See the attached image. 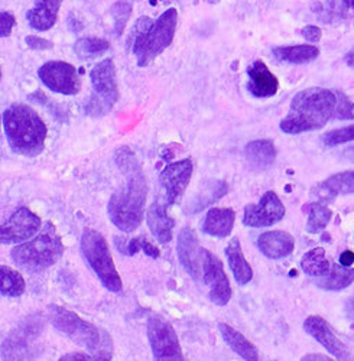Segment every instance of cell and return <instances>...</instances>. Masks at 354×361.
I'll use <instances>...</instances> for the list:
<instances>
[{
  "mask_svg": "<svg viewBox=\"0 0 354 361\" xmlns=\"http://www.w3.org/2000/svg\"><path fill=\"white\" fill-rule=\"evenodd\" d=\"M202 279L209 286V298L213 304L224 307L231 298V288L221 260L207 249H202Z\"/></svg>",
  "mask_w": 354,
  "mask_h": 361,
  "instance_id": "cell-11",
  "label": "cell"
},
{
  "mask_svg": "<svg viewBox=\"0 0 354 361\" xmlns=\"http://www.w3.org/2000/svg\"><path fill=\"white\" fill-rule=\"evenodd\" d=\"M38 77L51 92L74 96L80 92L81 81L77 68L64 61H49L38 70Z\"/></svg>",
  "mask_w": 354,
  "mask_h": 361,
  "instance_id": "cell-10",
  "label": "cell"
},
{
  "mask_svg": "<svg viewBox=\"0 0 354 361\" xmlns=\"http://www.w3.org/2000/svg\"><path fill=\"white\" fill-rule=\"evenodd\" d=\"M142 250L145 252L146 256H149L152 259H158L161 255L159 249L157 246H154L151 242H147V240L143 237H142Z\"/></svg>",
  "mask_w": 354,
  "mask_h": 361,
  "instance_id": "cell-42",
  "label": "cell"
},
{
  "mask_svg": "<svg viewBox=\"0 0 354 361\" xmlns=\"http://www.w3.org/2000/svg\"><path fill=\"white\" fill-rule=\"evenodd\" d=\"M257 249L264 257L278 260L288 257L293 252L295 242L293 237L286 231H267L257 238Z\"/></svg>",
  "mask_w": 354,
  "mask_h": 361,
  "instance_id": "cell-19",
  "label": "cell"
},
{
  "mask_svg": "<svg viewBox=\"0 0 354 361\" xmlns=\"http://www.w3.org/2000/svg\"><path fill=\"white\" fill-rule=\"evenodd\" d=\"M110 12H111V16L114 20V34L117 37H121L125 31L129 18H130L132 5L129 2H126V0H122V2L114 4L111 6Z\"/></svg>",
  "mask_w": 354,
  "mask_h": 361,
  "instance_id": "cell-33",
  "label": "cell"
},
{
  "mask_svg": "<svg viewBox=\"0 0 354 361\" xmlns=\"http://www.w3.org/2000/svg\"><path fill=\"white\" fill-rule=\"evenodd\" d=\"M41 228V219L26 207L18 208L8 223L0 230V242L4 245H16L28 242Z\"/></svg>",
  "mask_w": 354,
  "mask_h": 361,
  "instance_id": "cell-13",
  "label": "cell"
},
{
  "mask_svg": "<svg viewBox=\"0 0 354 361\" xmlns=\"http://www.w3.org/2000/svg\"><path fill=\"white\" fill-rule=\"evenodd\" d=\"M202 249L198 247V238L195 231L191 227H184L180 231L178 243H176V255L181 262L185 272L195 281L201 279L202 270V255H200Z\"/></svg>",
  "mask_w": 354,
  "mask_h": 361,
  "instance_id": "cell-16",
  "label": "cell"
},
{
  "mask_svg": "<svg viewBox=\"0 0 354 361\" xmlns=\"http://www.w3.org/2000/svg\"><path fill=\"white\" fill-rule=\"evenodd\" d=\"M344 157L348 159V161H351V162H354V146H350L348 149H346V152H344Z\"/></svg>",
  "mask_w": 354,
  "mask_h": 361,
  "instance_id": "cell-48",
  "label": "cell"
},
{
  "mask_svg": "<svg viewBox=\"0 0 354 361\" xmlns=\"http://www.w3.org/2000/svg\"><path fill=\"white\" fill-rule=\"evenodd\" d=\"M307 212H308L307 231L311 234L321 233L329 226V223L333 217L331 209L321 202H312V204L307 205Z\"/></svg>",
  "mask_w": 354,
  "mask_h": 361,
  "instance_id": "cell-31",
  "label": "cell"
},
{
  "mask_svg": "<svg viewBox=\"0 0 354 361\" xmlns=\"http://www.w3.org/2000/svg\"><path fill=\"white\" fill-rule=\"evenodd\" d=\"M176 23H178V12H176L175 8H169L139 38V41L132 48L139 67H147L154 63L172 44L176 32Z\"/></svg>",
  "mask_w": 354,
  "mask_h": 361,
  "instance_id": "cell-7",
  "label": "cell"
},
{
  "mask_svg": "<svg viewBox=\"0 0 354 361\" xmlns=\"http://www.w3.org/2000/svg\"><path fill=\"white\" fill-rule=\"evenodd\" d=\"M337 96V109H336V118L340 120H354V103L350 102V99L341 93L336 92Z\"/></svg>",
  "mask_w": 354,
  "mask_h": 361,
  "instance_id": "cell-37",
  "label": "cell"
},
{
  "mask_svg": "<svg viewBox=\"0 0 354 361\" xmlns=\"http://www.w3.org/2000/svg\"><path fill=\"white\" fill-rule=\"evenodd\" d=\"M61 4L63 0H37L34 8L26 13L29 25L39 32L49 31L56 22Z\"/></svg>",
  "mask_w": 354,
  "mask_h": 361,
  "instance_id": "cell-20",
  "label": "cell"
},
{
  "mask_svg": "<svg viewBox=\"0 0 354 361\" xmlns=\"http://www.w3.org/2000/svg\"><path fill=\"white\" fill-rule=\"evenodd\" d=\"M276 59L289 64H307L318 58L319 49L314 45H289L276 47L272 49Z\"/></svg>",
  "mask_w": 354,
  "mask_h": 361,
  "instance_id": "cell-26",
  "label": "cell"
},
{
  "mask_svg": "<svg viewBox=\"0 0 354 361\" xmlns=\"http://www.w3.org/2000/svg\"><path fill=\"white\" fill-rule=\"evenodd\" d=\"M353 140H354V125L327 132L322 136V142L326 146H337V145H343Z\"/></svg>",
  "mask_w": 354,
  "mask_h": 361,
  "instance_id": "cell-34",
  "label": "cell"
},
{
  "mask_svg": "<svg viewBox=\"0 0 354 361\" xmlns=\"http://www.w3.org/2000/svg\"><path fill=\"white\" fill-rule=\"evenodd\" d=\"M219 329L221 333L223 340L226 344L236 353L239 354L246 361H257L259 360V351L257 348L242 334L238 329L231 328L230 325L220 322Z\"/></svg>",
  "mask_w": 354,
  "mask_h": 361,
  "instance_id": "cell-24",
  "label": "cell"
},
{
  "mask_svg": "<svg viewBox=\"0 0 354 361\" xmlns=\"http://www.w3.org/2000/svg\"><path fill=\"white\" fill-rule=\"evenodd\" d=\"M304 329L337 360H351V354L347 347L334 334L330 324L324 318L318 315L308 317L304 322Z\"/></svg>",
  "mask_w": 354,
  "mask_h": 361,
  "instance_id": "cell-15",
  "label": "cell"
},
{
  "mask_svg": "<svg viewBox=\"0 0 354 361\" xmlns=\"http://www.w3.org/2000/svg\"><path fill=\"white\" fill-rule=\"evenodd\" d=\"M248 90L249 93L259 99L272 97L278 93L279 81L276 75L267 67L263 61L257 59L248 68Z\"/></svg>",
  "mask_w": 354,
  "mask_h": 361,
  "instance_id": "cell-17",
  "label": "cell"
},
{
  "mask_svg": "<svg viewBox=\"0 0 354 361\" xmlns=\"http://www.w3.org/2000/svg\"><path fill=\"white\" fill-rule=\"evenodd\" d=\"M227 184L221 183V180H216V183L210 184L207 188H205L198 197L193 200V202L188 205V213H198L205 207H209L212 202L220 200L223 195L227 194Z\"/></svg>",
  "mask_w": 354,
  "mask_h": 361,
  "instance_id": "cell-30",
  "label": "cell"
},
{
  "mask_svg": "<svg viewBox=\"0 0 354 361\" xmlns=\"http://www.w3.org/2000/svg\"><path fill=\"white\" fill-rule=\"evenodd\" d=\"M25 279L18 270L5 264L0 267V293L2 296L19 298L25 293Z\"/></svg>",
  "mask_w": 354,
  "mask_h": 361,
  "instance_id": "cell-28",
  "label": "cell"
},
{
  "mask_svg": "<svg viewBox=\"0 0 354 361\" xmlns=\"http://www.w3.org/2000/svg\"><path fill=\"white\" fill-rule=\"evenodd\" d=\"M248 164L255 171H264L274 165L276 159V147L272 140L257 139L252 140L245 147Z\"/></svg>",
  "mask_w": 354,
  "mask_h": 361,
  "instance_id": "cell-21",
  "label": "cell"
},
{
  "mask_svg": "<svg viewBox=\"0 0 354 361\" xmlns=\"http://www.w3.org/2000/svg\"><path fill=\"white\" fill-rule=\"evenodd\" d=\"M285 217V207L281 198L274 192H264L257 204L245 207L243 224L253 228L271 227Z\"/></svg>",
  "mask_w": 354,
  "mask_h": 361,
  "instance_id": "cell-12",
  "label": "cell"
},
{
  "mask_svg": "<svg viewBox=\"0 0 354 361\" xmlns=\"http://www.w3.org/2000/svg\"><path fill=\"white\" fill-rule=\"evenodd\" d=\"M301 360L303 361H308V360H322V361H326V360H331V358L327 357V355H322V354H310V355L303 357Z\"/></svg>",
  "mask_w": 354,
  "mask_h": 361,
  "instance_id": "cell-46",
  "label": "cell"
},
{
  "mask_svg": "<svg viewBox=\"0 0 354 361\" xmlns=\"http://www.w3.org/2000/svg\"><path fill=\"white\" fill-rule=\"evenodd\" d=\"M48 318L52 326L60 331L73 343L92 351L97 360H111V353L106 348L104 340L102 338L100 331L90 322L80 318L75 312L66 310L64 307L51 305L48 307Z\"/></svg>",
  "mask_w": 354,
  "mask_h": 361,
  "instance_id": "cell-5",
  "label": "cell"
},
{
  "mask_svg": "<svg viewBox=\"0 0 354 361\" xmlns=\"http://www.w3.org/2000/svg\"><path fill=\"white\" fill-rule=\"evenodd\" d=\"M15 25H16L15 16L11 12H2V15H0V37L8 38Z\"/></svg>",
  "mask_w": 354,
  "mask_h": 361,
  "instance_id": "cell-38",
  "label": "cell"
},
{
  "mask_svg": "<svg viewBox=\"0 0 354 361\" xmlns=\"http://www.w3.org/2000/svg\"><path fill=\"white\" fill-rule=\"evenodd\" d=\"M169 205L162 202L161 200H157L149 208H147L146 213V223L155 238L159 243L166 245L172 240L173 235V227H175V220L168 214V208Z\"/></svg>",
  "mask_w": 354,
  "mask_h": 361,
  "instance_id": "cell-18",
  "label": "cell"
},
{
  "mask_svg": "<svg viewBox=\"0 0 354 361\" xmlns=\"http://www.w3.org/2000/svg\"><path fill=\"white\" fill-rule=\"evenodd\" d=\"M61 361H88V360H97L96 355H90V354H84V353H71V354H66L60 358Z\"/></svg>",
  "mask_w": 354,
  "mask_h": 361,
  "instance_id": "cell-43",
  "label": "cell"
},
{
  "mask_svg": "<svg viewBox=\"0 0 354 361\" xmlns=\"http://www.w3.org/2000/svg\"><path fill=\"white\" fill-rule=\"evenodd\" d=\"M354 282V267L331 263L330 272L326 276L317 278L315 285L324 290H341Z\"/></svg>",
  "mask_w": 354,
  "mask_h": 361,
  "instance_id": "cell-25",
  "label": "cell"
},
{
  "mask_svg": "<svg viewBox=\"0 0 354 361\" xmlns=\"http://www.w3.org/2000/svg\"><path fill=\"white\" fill-rule=\"evenodd\" d=\"M152 25H154V20H152L151 18H147V16L139 18V19L135 22V25L132 26V29H130V34H129V38H128V42H126L128 48L132 49V48L135 47V44L139 41V38H140Z\"/></svg>",
  "mask_w": 354,
  "mask_h": 361,
  "instance_id": "cell-36",
  "label": "cell"
},
{
  "mask_svg": "<svg viewBox=\"0 0 354 361\" xmlns=\"http://www.w3.org/2000/svg\"><path fill=\"white\" fill-rule=\"evenodd\" d=\"M205 2H207V4H213V5H216V4H219V2H220V0H205Z\"/></svg>",
  "mask_w": 354,
  "mask_h": 361,
  "instance_id": "cell-49",
  "label": "cell"
},
{
  "mask_svg": "<svg viewBox=\"0 0 354 361\" xmlns=\"http://www.w3.org/2000/svg\"><path fill=\"white\" fill-rule=\"evenodd\" d=\"M154 4H157V2H155V0H154V2H152V5H154Z\"/></svg>",
  "mask_w": 354,
  "mask_h": 361,
  "instance_id": "cell-50",
  "label": "cell"
},
{
  "mask_svg": "<svg viewBox=\"0 0 354 361\" xmlns=\"http://www.w3.org/2000/svg\"><path fill=\"white\" fill-rule=\"evenodd\" d=\"M116 161H117V166H119L123 172H126L129 175L140 171V166L138 164L136 157L129 149H117Z\"/></svg>",
  "mask_w": 354,
  "mask_h": 361,
  "instance_id": "cell-35",
  "label": "cell"
},
{
  "mask_svg": "<svg viewBox=\"0 0 354 361\" xmlns=\"http://www.w3.org/2000/svg\"><path fill=\"white\" fill-rule=\"evenodd\" d=\"M2 122L13 152L29 158L44 152L48 129L41 116L31 106L23 103L9 106L2 114Z\"/></svg>",
  "mask_w": 354,
  "mask_h": 361,
  "instance_id": "cell-2",
  "label": "cell"
},
{
  "mask_svg": "<svg viewBox=\"0 0 354 361\" xmlns=\"http://www.w3.org/2000/svg\"><path fill=\"white\" fill-rule=\"evenodd\" d=\"M81 253L100 282L110 292H121L123 285L114 266L104 235L93 228H84L81 234Z\"/></svg>",
  "mask_w": 354,
  "mask_h": 361,
  "instance_id": "cell-6",
  "label": "cell"
},
{
  "mask_svg": "<svg viewBox=\"0 0 354 361\" xmlns=\"http://www.w3.org/2000/svg\"><path fill=\"white\" fill-rule=\"evenodd\" d=\"M140 250H142V237H136V238H132L130 242L126 243V249L123 252L128 256H135Z\"/></svg>",
  "mask_w": 354,
  "mask_h": 361,
  "instance_id": "cell-41",
  "label": "cell"
},
{
  "mask_svg": "<svg viewBox=\"0 0 354 361\" xmlns=\"http://www.w3.org/2000/svg\"><path fill=\"white\" fill-rule=\"evenodd\" d=\"M25 42L29 48L35 49V51H45V49H51L54 47V44L51 41H48L45 38H41V37H35V35L26 37Z\"/></svg>",
  "mask_w": 354,
  "mask_h": 361,
  "instance_id": "cell-39",
  "label": "cell"
},
{
  "mask_svg": "<svg viewBox=\"0 0 354 361\" xmlns=\"http://www.w3.org/2000/svg\"><path fill=\"white\" fill-rule=\"evenodd\" d=\"M236 213L231 208H212L202 223V231L209 235L224 238L233 231Z\"/></svg>",
  "mask_w": 354,
  "mask_h": 361,
  "instance_id": "cell-22",
  "label": "cell"
},
{
  "mask_svg": "<svg viewBox=\"0 0 354 361\" xmlns=\"http://www.w3.org/2000/svg\"><path fill=\"white\" fill-rule=\"evenodd\" d=\"M191 159H183L165 166L159 175V183L165 190V201L168 205L178 204L190 184L193 176Z\"/></svg>",
  "mask_w": 354,
  "mask_h": 361,
  "instance_id": "cell-14",
  "label": "cell"
},
{
  "mask_svg": "<svg viewBox=\"0 0 354 361\" xmlns=\"http://www.w3.org/2000/svg\"><path fill=\"white\" fill-rule=\"evenodd\" d=\"M336 92L322 87L303 90L291 102V107L279 128L286 135L318 130L336 116Z\"/></svg>",
  "mask_w": 354,
  "mask_h": 361,
  "instance_id": "cell-1",
  "label": "cell"
},
{
  "mask_svg": "<svg viewBox=\"0 0 354 361\" xmlns=\"http://www.w3.org/2000/svg\"><path fill=\"white\" fill-rule=\"evenodd\" d=\"M147 185L142 172L130 173L126 183L110 197L107 213L116 228L125 233L135 231L143 220Z\"/></svg>",
  "mask_w": 354,
  "mask_h": 361,
  "instance_id": "cell-3",
  "label": "cell"
},
{
  "mask_svg": "<svg viewBox=\"0 0 354 361\" xmlns=\"http://www.w3.org/2000/svg\"><path fill=\"white\" fill-rule=\"evenodd\" d=\"M321 188L333 195H347L354 192V171H346L330 176L321 184Z\"/></svg>",
  "mask_w": 354,
  "mask_h": 361,
  "instance_id": "cell-32",
  "label": "cell"
},
{
  "mask_svg": "<svg viewBox=\"0 0 354 361\" xmlns=\"http://www.w3.org/2000/svg\"><path fill=\"white\" fill-rule=\"evenodd\" d=\"M110 49V44L106 39L84 37L80 38L74 45V52L80 59H93L103 56Z\"/></svg>",
  "mask_w": 354,
  "mask_h": 361,
  "instance_id": "cell-29",
  "label": "cell"
},
{
  "mask_svg": "<svg viewBox=\"0 0 354 361\" xmlns=\"http://www.w3.org/2000/svg\"><path fill=\"white\" fill-rule=\"evenodd\" d=\"M346 312H347L348 319L354 324V296L348 299V302L346 305Z\"/></svg>",
  "mask_w": 354,
  "mask_h": 361,
  "instance_id": "cell-45",
  "label": "cell"
},
{
  "mask_svg": "<svg viewBox=\"0 0 354 361\" xmlns=\"http://www.w3.org/2000/svg\"><path fill=\"white\" fill-rule=\"evenodd\" d=\"M93 85V96L85 103V113L92 117H102L111 110L119 100V87H117L116 67L113 59L106 58L100 61L90 73Z\"/></svg>",
  "mask_w": 354,
  "mask_h": 361,
  "instance_id": "cell-8",
  "label": "cell"
},
{
  "mask_svg": "<svg viewBox=\"0 0 354 361\" xmlns=\"http://www.w3.org/2000/svg\"><path fill=\"white\" fill-rule=\"evenodd\" d=\"M338 263L343 264V266H353V263H354V253L351 250L343 252L341 256H340Z\"/></svg>",
  "mask_w": 354,
  "mask_h": 361,
  "instance_id": "cell-44",
  "label": "cell"
},
{
  "mask_svg": "<svg viewBox=\"0 0 354 361\" xmlns=\"http://www.w3.org/2000/svg\"><path fill=\"white\" fill-rule=\"evenodd\" d=\"M301 34H303V37L308 41V42H311V44H317L319 39H321V37H322V31L321 29L318 27V26H314V25H308V26H305L303 31H301Z\"/></svg>",
  "mask_w": 354,
  "mask_h": 361,
  "instance_id": "cell-40",
  "label": "cell"
},
{
  "mask_svg": "<svg viewBox=\"0 0 354 361\" xmlns=\"http://www.w3.org/2000/svg\"><path fill=\"white\" fill-rule=\"evenodd\" d=\"M331 263L326 256V250L322 247H315L307 252L301 259V269L304 274L312 278L326 276L330 272Z\"/></svg>",
  "mask_w": 354,
  "mask_h": 361,
  "instance_id": "cell-27",
  "label": "cell"
},
{
  "mask_svg": "<svg viewBox=\"0 0 354 361\" xmlns=\"http://www.w3.org/2000/svg\"><path fill=\"white\" fill-rule=\"evenodd\" d=\"M147 340H149L152 354L158 361H183L184 354L181 344L176 337L175 329L169 321L161 315H151L147 318Z\"/></svg>",
  "mask_w": 354,
  "mask_h": 361,
  "instance_id": "cell-9",
  "label": "cell"
},
{
  "mask_svg": "<svg viewBox=\"0 0 354 361\" xmlns=\"http://www.w3.org/2000/svg\"><path fill=\"white\" fill-rule=\"evenodd\" d=\"M346 63H347L351 68H354V48L347 54V56H346Z\"/></svg>",
  "mask_w": 354,
  "mask_h": 361,
  "instance_id": "cell-47",
  "label": "cell"
},
{
  "mask_svg": "<svg viewBox=\"0 0 354 361\" xmlns=\"http://www.w3.org/2000/svg\"><path fill=\"white\" fill-rule=\"evenodd\" d=\"M224 253H226L228 266L234 275L236 282L242 286L248 285L253 278V270H252L249 262L245 259V255H243L242 246H240V240L238 237L231 238Z\"/></svg>",
  "mask_w": 354,
  "mask_h": 361,
  "instance_id": "cell-23",
  "label": "cell"
},
{
  "mask_svg": "<svg viewBox=\"0 0 354 361\" xmlns=\"http://www.w3.org/2000/svg\"><path fill=\"white\" fill-rule=\"evenodd\" d=\"M64 253L63 240L52 223H47L42 231L31 242H26L11 252L12 260L31 274H38L54 266Z\"/></svg>",
  "mask_w": 354,
  "mask_h": 361,
  "instance_id": "cell-4",
  "label": "cell"
}]
</instances>
